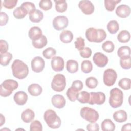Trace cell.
Wrapping results in <instances>:
<instances>
[{"label":"cell","instance_id":"obj_20","mask_svg":"<svg viewBox=\"0 0 131 131\" xmlns=\"http://www.w3.org/2000/svg\"><path fill=\"white\" fill-rule=\"evenodd\" d=\"M43 18V13L39 10L35 9L29 14V19L31 22L39 23Z\"/></svg>","mask_w":131,"mask_h":131},{"label":"cell","instance_id":"obj_28","mask_svg":"<svg viewBox=\"0 0 131 131\" xmlns=\"http://www.w3.org/2000/svg\"><path fill=\"white\" fill-rule=\"evenodd\" d=\"M56 11L59 13H63L67 9V3L65 0L54 1Z\"/></svg>","mask_w":131,"mask_h":131},{"label":"cell","instance_id":"obj_31","mask_svg":"<svg viewBox=\"0 0 131 131\" xmlns=\"http://www.w3.org/2000/svg\"><path fill=\"white\" fill-rule=\"evenodd\" d=\"M120 58V64L121 67L123 69H129L131 68L130 56H123Z\"/></svg>","mask_w":131,"mask_h":131},{"label":"cell","instance_id":"obj_43","mask_svg":"<svg viewBox=\"0 0 131 131\" xmlns=\"http://www.w3.org/2000/svg\"><path fill=\"white\" fill-rule=\"evenodd\" d=\"M20 7L24 8L29 14L35 10V6L34 4L30 2H25L23 3Z\"/></svg>","mask_w":131,"mask_h":131},{"label":"cell","instance_id":"obj_2","mask_svg":"<svg viewBox=\"0 0 131 131\" xmlns=\"http://www.w3.org/2000/svg\"><path fill=\"white\" fill-rule=\"evenodd\" d=\"M85 36L90 42L100 43L106 38V33L103 29H96L95 28L91 27L86 30Z\"/></svg>","mask_w":131,"mask_h":131},{"label":"cell","instance_id":"obj_22","mask_svg":"<svg viewBox=\"0 0 131 131\" xmlns=\"http://www.w3.org/2000/svg\"><path fill=\"white\" fill-rule=\"evenodd\" d=\"M28 91L31 95L33 96H38L42 93V88L38 84L33 83L28 86Z\"/></svg>","mask_w":131,"mask_h":131},{"label":"cell","instance_id":"obj_37","mask_svg":"<svg viewBox=\"0 0 131 131\" xmlns=\"http://www.w3.org/2000/svg\"><path fill=\"white\" fill-rule=\"evenodd\" d=\"M119 86L124 90H128L130 89L131 80L128 78H123L118 82Z\"/></svg>","mask_w":131,"mask_h":131},{"label":"cell","instance_id":"obj_34","mask_svg":"<svg viewBox=\"0 0 131 131\" xmlns=\"http://www.w3.org/2000/svg\"><path fill=\"white\" fill-rule=\"evenodd\" d=\"M120 2V0H105L104 1L105 8L108 11H113L115 9L117 4Z\"/></svg>","mask_w":131,"mask_h":131},{"label":"cell","instance_id":"obj_17","mask_svg":"<svg viewBox=\"0 0 131 131\" xmlns=\"http://www.w3.org/2000/svg\"><path fill=\"white\" fill-rule=\"evenodd\" d=\"M116 13L118 16L121 18L127 17L130 13V8L126 5H120L116 9Z\"/></svg>","mask_w":131,"mask_h":131},{"label":"cell","instance_id":"obj_21","mask_svg":"<svg viewBox=\"0 0 131 131\" xmlns=\"http://www.w3.org/2000/svg\"><path fill=\"white\" fill-rule=\"evenodd\" d=\"M113 117L116 122L121 123L125 122L127 120V115L125 111L123 110H120L114 113Z\"/></svg>","mask_w":131,"mask_h":131},{"label":"cell","instance_id":"obj_42","mask_svg":"<svg viewBox=\"0 0 131 131\" xmlns=\"http://www.w3.org/2000/svg\"><path fill=\"white\" fill-rule=\"evenodd\" d=\"M39 7L45 11L50 10L52 7V2L51 0H41L39 3Z\"/></svg>","mask_w":131,"mask_h":131},{"label":"cell","instance_id":"obj_6","mask_svg":"<svg viewBox=\"0 0 131 131\" xmlns=\"http://www.w3.org/2000/svg\"><path fill=\"white\" fill-rule=\"evenodd\" d=\"M80 116L90 123L96 122L99 118L98 112L92 108L84 107L80 110Z\"/></svg>","mask_w":131,"mask_h":131},{"label":"cell","instance_id":"obj_48","mask_svg":"<svg viewBox=\"0 0 131 131\" xmlns=\"http://www.w3.org/2000/svg\"><path fill=\"white\" fill-rule=\"evenodd\" d=\"M9 49L8 42L5 40L1 39L0 40V53L1 54L7 52Z\"/></svg>","mask_w":131,"mask_h":131},{"label":"cell","instance_id":"obj_33","mask_svg":"<svg viewBox=\"0 0 131 131\" xmlns=\"http://www.w3.org/2000/svg\"><path fill=\"white\" fill-rule=\"evenodd\" d=\"M12 58V55L9 52L1 54L0 63L3 66H7Z\"/></svg>","mask_w":131,"mask_h":131},{"label":"cell","instance_id":"obj_38","mask_svg":"<svg viewBox=\"0 0 131 131\" xmlns=\"http://www.w3.org/2000/svg\"><path fill=\"white\" fill-rule=\"evenodd\" d=\"M117 54L119 57L126 56H130V47L127 46H123L120 47L118 50Z\"/></svg>","mask_w":131,"mask_h":131},{"label":"cell","instance_id":"obj_49","mask_svg":"<svg viewBox=\"0 0 131 131\" xmlns=\"http://www.w3.org/2000/svg\"><path fill=\"white\" fill-rule=\"evenodd\" d=\"M9 20L8 15L4 12H1L0 13V25L3 26L6 25Z\"/></svg>","mask_w":131,"mask_h":131},{"label":"cell","instance_id":"obj_40","mask_svg":"<svg viewBox=\"0 0 131 131\" xmlns=\"http://www.w3.org/2000/svg\"><path fill=\"white\" fill-rule=\"evenodd\" d=\"M98 81L96 78L94 77H89L85 80V84L86 86L90 89H94L98 85Z\"/></svg>","mask_w":131,"mask_h":131},{"label":"cell","instance_id":"obj_9","mask_svg":"<svg viewBox=\"0 0 131 131\" xmlns=\"http://www.w3.org/2000/svg\"><path fill=\"white\" fill-rule=\"evenodd\" d=\"M69 24L68 18L63 15L56 16L53 20V26L57 31H60L66 28Z\"/></svg>","mask_w":131,"mask_h":131},{"label":"cell","instance_id":"obj_7","mask_svg":"<svg viewBox=\"0 0 131 131\" xmlns=\"http://www.w3.org/2000/svg\"><path fill=\"white\" fill-rule=\"evenodd\" d=\"M66 86V79L64 75L61 74L55 75L52 81L51 87L56 92L63 91Z\"/></svg>","mask_w":131,"mask_h":131},{"label":"cell","instance_id":"obj_12","mask_svg":"<svg viewBox=\"0 0 131 131\" xmlns=\"http://www.w3.org/2000/svg\"><path fill=\"white\" fill-rule=\"evenodd\" d=\"M45 62L44 59L40 56H36L31 61V68L33 72L40 73L45 68Z\"/></svg>","mask_w":131,"mask_h":131},{"label":"cell","instance_id":"obj_47","mask_svg":"<svg viewBox=\"0 0 131 131\" xmlns=\"http://www.w3.org/2000/svg\"><path fill=\"white\" fill-rule=\"evenodd\" d=\"M91 49L89 47H85L82 50L79 51L80 55L83 58H89L92 55Z\"/></svg>","mask_w":131,"mask_h":131},{"label":"cell","instance_id":"obj_1","mask_svg":"<svg viewBox=\"0 0 131 131\" xmlns=\"http://www.w3.org/2000/svg\"><path fill=\"white\" fill-rule=\"evenodd\" d=\"M11 69L13 76L19 79H24L29 74L28 66L19 59H15L13 61Z\"/></svg>","mask_w":131,"mask_h":131},{"label":"cell","instance_id":"obj_24","mask_svg":"<svg viewBox=\"0 0 131 131\" xmlns=\"http://www.w3.org/2000/svg\"><path fill=\"white\" fill-rule=\"evenodd\" d=\"M101 127L103 131H113L115 129L116 126L111 119H106L101 122Z\"/></svg>","mask_w":131,"mask_h":131},{"label":"cell","instance_id":"obj_35","mask_svg":"<svg viewBox=\"0 0 131 131\" xmlns=\"http://www.w3.org/2000/svg\"><path fill=\"white\" fill-rule=\"evenodd\" d=\"M81 69L83 73H90L93 69V65L92 62L89 60H83L81 64Z\"/></svg>","mask_w":131,"mask_h":131},{"label":"cell","instance_id":"obj_52","mask_svg":"<svg viewBox=\"0 0 131 131\" xmlns=\"http://www.w3.org/2000/svg\"><path fill=\"white\" fill-rule=\"evenodd\" d=\"M130 129H131V124L130 123L124 124L121 128V131L130 130Z\"/></svg>","mask_w":131,"mask_h":131},{"label":"cell","instance_id":"obj_18","mask_svg":"<svg viewBox=\"0 0 131 131\" xmlns=\"http://www.w3.org/2000/svg\"><path fill=\"white\" fill-rule=\"evenodd\" d=\"M28 35L32 41H35L39 39L42 35V31L38 27H32L29 31Z\"/></svg>","mask_w":131,"mask_h":131},{"label":"cell","instance_id":"obj_26","mask_svg":"<svg viewBox=\"0 0 131 131\" xmlns=\"http://www.w3.org/2000/svg\"><path fill=\"white\" fill-rule=\"evenodd\" d=\"M90 94L86 91H82L78 93L77 95L76 100L81 103H88L89 102Z\"/></svg>","mask_w":131,"mask_h":131},{"label":"cell","instance_id":"obj_3","mask_svg":"<svg viewBox=\"0 0 131 131\" xmlns=\"http://www.w3.org/2000/svg\"><path fill=\"white\" fill-rule=\"evenodd\" d=\"M43 118L48 126L53 129L58 128L61 123V121L56 112L52 110L48 109L44 113Z\"/></svg>","mask_w":131,"mask_h":131},{"label":"cell","instance_id":"obj_19","mask_svg":"<svg viewBox=\"0 0 131 131\" xmlns=\"http://www.w3.org/2000/svg\"><path fill=\"white\" fill-rule=\"evenodd\" d=\"M35 114L33 111L30 108L24 110L21 115L22 120L25 123H29L31 122L34 118Z\"/></svg>","mask_w":131,"mask_h":131},{"label":"cell","instance_id":"obj_27","mask_svg":"<svg viewBox=\"0 0 131 131\" xmlns=\"http://www.w3.org/2000/svg\"><path fill=\"white\" fill-rule=\"evenodd\" d=\"M130 38V33L127 30H122L117 35V39L118 41L121 43H126L128 42Z\"/></svg>","mask_w":131,"mask_h":131},{"label":"cell","instance_id":"obj_8","mask_svg":"<svg viewBox=\"0 0 131 131\" xmlns=\"http://www.w3.org/2000/svg\"><path fill=\"white\" fill-rule=\"evenodd\" d=\"M117 78V74L113 69H107L103 73V80L104 84L107 86L113 85Z\"/></svg>","mask_w":131,"mask_h":131},{"label":"cell","instance_id":"obj_41","mask_svg":"<svg viewBox=\"0 0 131 131\" xmlns=\"http://www.w3.org/2000/svg\"><path fill=\"white\" fill-rule=\"evenodd\" d=\"M102 48L104 51L107 53H111L114 50L115 45L112 41L107 40L102 45Z\"/></svg>","mask_w":131,"mask_h":131},{"label":"cell","instance_id":"obj_15","mask_svg":"<svg viewBox=\"0 0 131 131\" xmlns=\"http://www.w3.org/2000/svg\"><path fill=\"white\" fill-rule=\"evenodd\" d=\"M28 95L24 91H18L15 93L13 96V99L16 104L18 105H23L28 100Z\"/></svg>","mask_w":131,"mask_h":131},{"label":"cell","instance_id":"obj_10","mask_svg":"<svg viewBox=\"0 0 131 131\" xmlns=\"http://www.w3.org/2000/svg\"><path fill=\"white\" fill-rule=\"evenodd\" d=\"M90 100L89 104L91 105L97 104L101 105L103 104L105 101V95L102 92H91Z\"/></svg>","mask_w":131,"mask_h":131},{"label":"cell","instance_id":"obj_36","mask_svg":"<svg viewBox=\"0 0 131 131\" xmlns=\"http://www.w3.org/2000/svg\"><path fill=\"white\" fill-rule=\"evenodd\" d=\"M79 91L74 89L72 86L69 88L66 93L68 99L72 102H75L76 100L77 95Z\"/></svg>","mask_w":131,"mask_h":131},{"label":"cell","instance_id":"obj_25","mask_svg":"<svg viewBox=\"0 0 131 131\" xmlns=\"http://www.w3.org/2000/svg\"><path fill=\"white\" fill-rule=\"evenodd\" d=\"M66 69L68 72L75 73L78 70V63L77 61L73 59L68 60L66 63Z\"/></svg>","mask_w":131,"mask_h":131},{"label":"cell","instance_id":"obj_50","mask_svg":"<svg viewBox=\"0 0 131 131\" xmlns=\"http://www.w3.org/2000/svg\"><path fill=\"white\" fill-rule=\"evenodd\" d=\"M86 129L88 131H98L99 130V125L96 122L90 123L87 125Z\"/></svg>","mask_w":131,"mask_h":131},{"label":"cell","instance_id":"obj_14","mask_svg":"<svg viewBox=\"0 0 131 131\" xmlns=\"http://www.w3.org/2000/svg\"><path fill=\"white\" fill-rule=\"evenodd\" d=\"M51 66L55 72H60L63 70L64 62L63 59L60 56H54L52 58Z\"/></svg>","mask_w":131,"mask_h":131},{"label":"cell","instance_id":"obj_39","mask_svg":"<svg viewBox=\"0 0 131 131\" xmlns=\"http://www.w3.org/2000/svg\"><path fill=\"white\" fill-rule=\"evenodd\" d=\"M56 54V51L55 49L52 47H49L42 52V55L47 59H51L55 56Z\"/></svg>","mask_w":131,"mask_h":131},{"label":"cell","instance_id":"obj_29","mask_svg":"<svg viewBox=\"0 0 131 131\" xmlns=\"http://www.w3.org/2000/svg\"><path fill=\"white\" fill-rule=\"evenodd\" d=\"M48 42L47 38L45 35H42L41 37L38 40L32 41V43L33 47L36 49H41L45 47Z\"/></svg>","mask_w":131,"mask_h":131},{"label":"cell","instance_id":"obj_51","mask_svg":"<svg viewBox=\"0 0 131 131\" xmlns=\"http://www.w3.org/2000/svg\"><path fill=\"white\" fill-rule=\"evenodd\" d=\"M72 86L73 88H74V89L77 90L78 91H80V90H81L83 87V83L81 81L79 80H74L72 84Z\"/></svg>","mask_w":131,"mask_h":131},{"label":"cell","instance_id":"obj_4","mask_svg":"<svg viewBox=\"0 0 131 131\" xmlns=\"http://www.w3.org/2000/svg\"><path fill=\"white\" fill-rule=\"evenodd\" d=\"M123 101V93L122 91L118 88L111 89L110 92L109 104L110 106L114 108L121 106Z\"/></svg>","mask_w":131,"mask_h":131},{"label":"cell","instance_id":"obj_5","mask_svg":"<svg viewBox=\"0 0 131 131\" xmlns=\"http://www.w3.org/2000/svg\"><path fill=\"white\" fill-rule=\"evenodd\" d=\"M18 86V82L13 79H8L4 80L0 85L1 96L4 97L9 96Z\"/></svg>","mask_w":131,"mask_h":131},{"label":"cell","instance_id":"obj_45","mask_svg":"<svg viewBox=\"0 0 131 131\" xmlns=\"http://www.w3.org/2000/svg\"><path fill=\"white\" fill-rule=\"evenodd\" d=\"M74 43H75V48L79 51L82 50L85 46L84 39L81 37H77Z\"/></svg>","mask_w":131,"mask_h":131},{"label":"cell","instance_id":"obj_13","mask_svg":"<svg viewBox=\"0 0 131 131\" xmlns=\"http://www.w3.org/2000/svg\"><path fill=\"white\" fill-rule=\"evenodd\" d=\"M93 60L94 63L98 67H104L108 62L107 57L101 52L96 53L93 57Z\"/></svg>","mask_w":131,"mask_h":131},{"label":"cell","instance_id":"obj_23","mask_svg":"<svg viewBox=\"0 0 131 131\" xmlns=\"http://www.w3.org/2000/svg\"><path fill=\"white\" fill-rule=\"evenodd\" d=\"M59 38L60 41L63 43H70L73 39V33L69 30H64L60 34Z\"/></svg>","mask_w":131,"mask_h":131},{"label":"cell","instance_id":"obj_11","mask_svg":"<svg viewBox=\"0 0 131 131\" xmlns=\"http://www.w3.org/2000/svg\"><path fill=\"white\" fill-rule=\"evenodd\" d=\"M78 7L81 11L86 15L92 14L95 10V7L93 3L88 0H82L79 1Z\"/></svg>","mask_w":131,"mask_h":131},{"label":"cell","instance_id":"obj_44","mask_svg":"<svg viewBox=\"0 0 131 131\" xmlns=\"http://www.w3.org/2000/svg\"><path fill=\"white\" fill-rule=\"evenodd\" d=\"M30 131H42V126L40 122L35 120L33 121L30 126Z\"/></svg>","mask_w":131,"mask_h":131},{"label":"cell","instance_id":"obj_32","mask_svg":"<svg viewBox=\"0 0 131 131\" xmlns=\"http://www.w3.org/2000/svg\"><path fill=\"white\" fill-rule=\"evenodd\" d=\"M27 14L28 12L20 6L15 8L13 12V15L16 19L24 18Z\"/></svg>","mask_w":131,"mask_h":131},{"label":"cell","instance_id":"obj_53","mask_svg":"<svg viewBox=\"0 0 131 131\" xmlns=\"http://www.w3.org/2000/svg\"><path fill=\"white\" fill-rule=\"evenodd\" d=\"M1 123H0V126H2L5 122V117L2 114H1Z\"/></svg>","mask_w":131,"mask_h":131},{"label":"cell","instance_id":"obj_30","mask_svg":"<svg viewBox=\"0 0 131 131\" xmlns=\"http://www.w3.org/2000/svg\"><path fill=\"white\" fill-rule=\"evenodd\" d=\"M107 29L111 34H115L119 29V25L116 20H112L108 23Z\"/></svg>","mask_w":131,"mask_h":131},{"label":"cell","instance_id":"obj_16","mask_svg":"<svg viewBox=\"0 0 131 131\" xmlns=\"http://www.w3.org/2000/svg\"><path fill=\"white\" fill-rule=\"evenodd\" d=\"M53 105L57 108L60 109L63 108L66 104V100L64 97L61 95H54L51 100Z\"/></svg>","mask_w":131,"mask_h":131},{"label":"cell","instance_id":"obj_46","mask_svg":"<svg viewBox=\"0 0 131 131\" xmlns=\"http://www.w3.org/2000/svg\"><path fill=\"white\" fill-rule=\"evenodd\" d=\"M17 2V0H4L3 5L5 8L11 9L15 7Z\"/></svg>","mask_w":131,"mask_h":131}]
</instances>
